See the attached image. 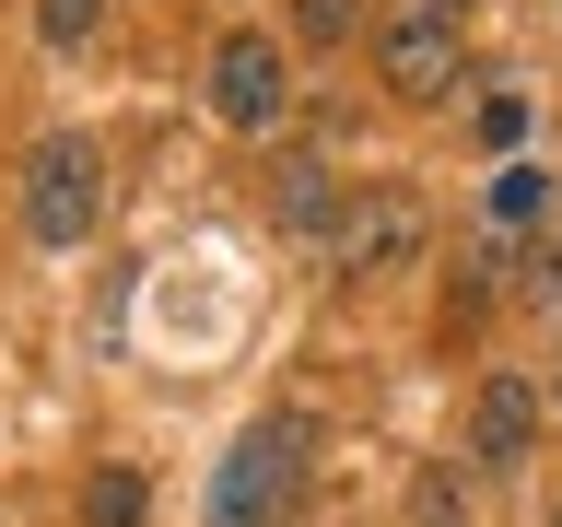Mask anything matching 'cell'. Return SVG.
<instances>
[{
	"instance_id": "obj_1",
	"label": "cell",
	"mask_w": 562,
	"mask_h": 527,
	"mask_svg": "<svg viewBox=\"0 0 562 527\" xmlns=\"http://www.w3.org/2000/svg\"><path fill=\"white\" fill-rule=\"evenodd\" d=\"M105 223V153L82 130H47L24 153V235L35 246H82Z\"/></svg>"
},
{
	"instance_id": "obj_2",
	"label": "cell",
	"mask_w": 562,
	"mask_h": 527,
	"mask_svg": "<svg viewBox=\"0 0 562 527\" xmlns=\"http://www.w3.org/2000/svg\"><path fill=\"white\" fill-rule=\"evenodd\" d=\"M293 481H305V422L270 411V422H246L235 457H223V481H211V527H258L293 504Z\"/></svg>"
},
{
	"instance_id": "obj_3",
	"label": "cell",
	"mask_w": 562,
	"mask_h": 527,
	"mask_svg": "<svg viewBox=\"0 0 562 527\" xmlns=\"http://www.w3.org/2000/svg\"><path fill=\"white\" fill-rule=\"evenodd\" d=\"M422 235H434V211H422L411 176H363V188L340 200V235H328V246H340V270L375 281V270H411Z\"/></svg>"
},
{
	"instance_id": "obj_4",
	"label": "cell",
	"mask_w": 562,
	"mask_h": 527,
	"mask_svg": "<svg viewBox=\"0 0 562 527\" xmlns=\"http://www.w3.org/2000/svg\"><path fill=\"white\" fill-rule=\"evenodd\" d=\"M375 70H386V94H398V105L457 94V12H446V0H386V24H375Z\"/></svg>"
},
{
	"instance_id": "obj_5",
	"label": "cell",
	"mask_w": 562,
	"mask_h": 527,
	"mask_svg": "<svg viewBox=\"0 0 562 527\" xmlns=\"http://www.w3.org/2000/svg\"><path fill=\"white\" fill-rule=\"evenodd\" d=\"M211 105H223V130H270L281 105H293V70H281V47L270 35H223L211 47Z\"/></svg>"
},
{
	"instance_id": "obj_6",
	"label": "cell",
	"mask_w": 562,
	"mask_h": 527,
	"mask_svg": "<svg viewBox=\"0 0 562 527\" xmlns=\"http://www.w3.org/2000/svg\"><path fill=\"white\" fill-rule=\"evenodd\" d=\"M527 446H539V386H527V375H492L481 386V422H469V457H481V469H516Z\"/></svg>"
},
{
	"instance_id": "obj_7",
	"label": "cell",
	"mask_w": 562,
	"mask_h": 527,
	"mask_svg": "<svg viewBox=\"0 0 562 527\" xmlns=\"http://www.w3.org/2000/svg\"><path fill=\"white\" fill-rule=\"evenodd\" d=\"M270 211L293 223V235H340V200H328V165H270Z\"/></svg>"
},
{
	"instance_id": "obj_8",
	"label": "cell",
	"mask_w": 562,
	"mask_h": 527,
	"mask_svg": "<svg viewBox=\"0 0 562 527\" xmlns=\"http://www.w3.org/2000/svg\"><path fill=\"white\" fill-rule=\"evenodd\" d=\"M82 527H140V469H94L82 481Z\"/></svg>"
},
{
	"instance_id": "obj_9",
	"label": "cell",
	"mask_w": 562,
	"mask_h": 527,
	"mask_svg": "<svg viewBox=\"0 0 562 527\" xmlns=\"http://www.w3.org/2000/svg\"><path fill=\"white\" fill-rule=\"evenodd\" d=\"M94 24H105V0H35V35H47V47H82Z\"/></svg>"
},
{
	"instance_id": "obj_10",
	"label": "cell",
	"mask_w": 562,
	"mask_h": 527,
	"mask_svg": "<svg viewBox=\"0 0 562 527\" xmlns=\"http://www.w3.org/2000/svg\"><path fill=\"white\" fill-rule=\"evenodd\" d=\"M351 24H363V0H293V35H305V47H340Z\"/></svg>"
},
{
	"instance_id": "obj_11",
	"label": "cell",
	"mask_w": 562,
	"mask_h": 527,
	"mask_svg": "<svg viewBox=\"0 0 562 527\" xmlns=\"http://www.w3.org/2000/svg\"><path fill=\"white\" fill-rule=\"evenodd\" d=\"M492 211H504V223H527V211H539V165H504V176H492Z\"/></svg>"
},
{
	"instance_id": "obj_12",
	"label": "cell",
	"mask_w": 562,
	"mask_h": 527,
	"mask_svg": "<svg viewBox=\"0 0 562 527\" xmlns=\"http://www.w3.org/2000/svg\"><path fill=\"white\" fill-rule=\"evenodd\" d=\"M446 12H469V0H446Z\"/></svg>"
},
{
	"instance_id": "obj_13",
	"label": "cell",
	"mask_w": 562,
	"mask_h": 527,
	"mask_svg": "<svg viewBox=\"0 0 562 527\" xmlns=\"http://www.w3.org/2000/svg\"><path fill=\"white\" fill-rule=\"evenodd\" d=\"M551 527H562V516H551Z\"/></svg>"
}]
</instances>
